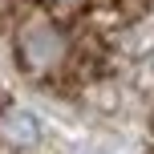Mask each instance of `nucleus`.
<instances>
[{"label": "nucleus", "mask_w": 154, "mask_h": 154, "mask_svg": "<svg viewBox=\"0 0 154 154\" xmlns=\"http://www.w3.org/2000/svg\"><path fill=\"white\" fill-rule=\"evenodd\" d=\"M118 4H122L126 12H142V8H146V0H118Z\"/></svg>", "instance_id": "nucleus-3"}, {"label": "nucleus", "mask_w": 154, "mask_h": 154, "mask_svg": "<svg viewBox=\"0 0 154 154\" xmlns=\"http://www.w3.org/2000/svg\"><path fill=\"white\" fill-rule=\"evenodd\" d=\"M0 142L12 150H29L41 142V122L29 109H4L0 114Z\"/></svg>", "instance_id": "nucleus-2"}, {"label": "nucleus", "mask_w": 154, "mask_h": 154, "mask_svg": "<svg viewBox=\"0 0 154 154\" xmlns=\"http://www.w3.org/2000/svg\"><path fill=\"white\" fill-rule=\"evenodd\" d=\"M69 57V37L49 12H29L16 24V61L29 77H53Z\"/></svg>", "instance_id": "nucleus-1"}]
</instances>
